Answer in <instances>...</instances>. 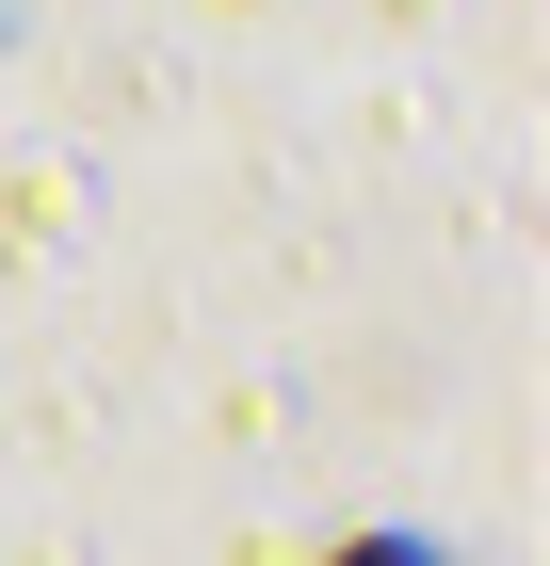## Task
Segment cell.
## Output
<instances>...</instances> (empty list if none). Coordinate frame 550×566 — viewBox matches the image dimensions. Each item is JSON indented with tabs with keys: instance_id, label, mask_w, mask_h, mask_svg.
I'll return each mask as SVG.
<instances>
[{
	"instance_id": "obj_1",
	"label": "cell",
	"mask_w": 550,
	"mask_h": 566,
	"mask_svg": "<svg viewBox=\"0 0 550 566\" xmlns=\"http://www.w3.org/2000/svg\"><path fill=\"white\" fill-rule=\"evenodd\" d=\"M340 566H422V551H388V534H373V551H340Z\"/></svg>"
}]
</instances>
